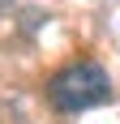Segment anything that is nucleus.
Segmentation results:
<instances>
[{
    "label": "nucleus",
    "instance_id": "f03ea898",
    "mask_svg": "<svg viewBox=\"0 0 120 124\" xmlns=\"http://www.w3.org/2000/svg\"><path fill=\"white\" fill-rule=\"evenodd\" d=\"M13 4H17V0H0V13H9V9H13Z\"/></svg>",
    "mask_w": 120,
    "mask_h": 124
},
{
    "label": "nucleus",
    "instance_id": "f257e3e1",
    "mask_svg": "<svg viewBox=\"0 0 120 124\" xmlns=\"http://www.w3.org/2000/svg\"><path fill=\"white\" fill-rule=\"evenodd\" d=\"M47 94H51V103H56L60 111H86V107L107 103L111 81H107V73H103L94 60H73V64H64V69L51 77Z\"/></svg>",
    "mask_w": 120,
    "mask_h": 124
}]
</instances>
